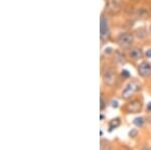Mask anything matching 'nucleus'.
Returning a JSON list of instances; mask_svg holds the SVG:
<instances>
[{
	"label": "nucleus",
	"mask_w": 151,
	"mask_h": 150,
	"mask_svg": "<svg viewBox=\"0 0 151 150\" xmlns=\"http://www.w3.org/2000/svg\"><path fill=\"white\" fill-rule=\"evenodd\" d=\"M101 79L102 85L106 89H115L122 83V79L120 77V72L118 67L106 60V62H102L101 66Z\"/></svg>",
	"instance_id": "nucleus-1"
},
{
	"label": "nucleus",
	"mask_w": 151,
	"mask_h": 150,
	"mask_svg": "<svg viewBox=\"0 0 151 150\" xmlns=\"http://www.w3.org/2000/svg\"><path fill=\"white\" fill-rule=\"evenodd\" d=\"M143 90V84L141 83L140 79L131 78L125 82L122 90L120 92L119 98L123 101H127L134 98L137 95H140Z\"/></svg>",
	"instance_id": "nucleus-2"
},
{
	"label": "nucleus",
	"mask_w": 151,
	"mask_h": 150,
	"mask_svg": "<svg viewBox=\"0 0 151 150\" xmlns=\"http://www.w3.org/2000/svg\"><path fill=\"white\" fill-rule=\"evenodd\" d=\"M145 104H144V98L141 95H137L130 100L124 101V104L121 105V112L124 115H135L140 114L144 110Z\"/></svg>",
	"instance_id": "nucleus-3"
},
{
	"label": "nucleus",
	"mask_w": 151,
	"mask_h": 150,
	"mask_svg": "<svg viewBox=\"0 0 151 150\" xmlns=\"http://www.w3.org/2000/svg\"><path fill=\"white\" fill-rule=\"evenodd\" d=\"M112 39V24L111 16H109L104 10L101 12L100 16V42L101 47L108 44Z\"/></svg>",
	"instance_id": "nucleus-4"
},
{
	"label": "nucleus",
	"mask_w": 151,
	"mask_h": 150,
	"mask_svg": "<svg viewBox=\"0 0 151 150\" xmlns=\"http://www.w3.org/2000/svg\"><path fill=\"white\" fill-rule=\"evenodd\" d=\"M114 43L116 44L117 48L123 52H127L129 48H131L137 42L132 30H123L115 36Z\"/></svg>",
	"instance_id": "nucleus-5"
},
{
	"label": "nucleus",
	"mask_w": 151,
	"mask_h": 150,
	"mask_svg": "<svg viewBox=\"0 0 151 150\" xmlns=\"http://www.w3.org/2000/svg\"><path fill=\"white\" fill-rule=\"evenodd\" d=\"M105 8L103 10L109 16H117L122 13L126 8L125 0H105Z\"/></svg>",
	"instance_id": "nucleus-6"
},
{
	"label": "nucleus",
	"mask_w": 151,
	"mask_h": 150,
	"mask_svg": "<svg viewBox=\"0 0 151 150\" xmlns=\"http://www.w3.org/2000/svg\"><path fill=\"white\" fill-rule=\"evenodd\" d=\"M125 52L129 62L133 64L134 66H137L138 62L144 60V45L140 43H136Z\"/></svg>",
	"instance_id": "nucleus-7"
},
{
	"label": "nucleus",
	"mask_w": 151,
	"mask_h": 150,
	"mask_svg": "<svg viewBox=\"0 0 151 150\" xmlns=\"http://www.w3.org/2000/svg\"><path fill=\"white\" fill-rule=\"evenodd\" d=\"M136 72L139 79L148 81L151 79V60H143L136 66Z\"/></svg>",
	"instance_id": "nucleus-8"
},
{
	"label": "nucleus",
	"mask_w": 151,
	"mask_h": 150,
	"mask_svg": "<svg viewBox=\"0 0 151 150\" xmlns=\"http://www.w3.org/2000/svg\"><path fill=\"white\" fill-rule=\"evenodd\" d=\"M132 31L134 33V36H135L136 42L140 43V44H144V43L147 42V40L149 39L147 25L138 26V27L134 28Z\"/></svg>",
	"instance_id": "nucleus-9"
},
{
	"label": "nucleus",
	"mask_w": 151,
	"mask_h": 150,
	"mask_svg": "<svg viewBox=\"0 0 151 150\" xmlns=\"http://www.w3.org/2000/svg\"><path fill=\"white\" fill-rule=\"evenodd\" d=\"M122 124V119L120 117H115L113 119H111L108 122V132L111 133L114 130H116L117 128H119Z\"/></svg>",
	"instance_id": "nucleus-10"
},
{
	"label": "nucleus",
	"mask_w": 151,
	"mask_h": 150,
	"mask_svg": "<svg viewBox=\"0 0 151 150\" xmlns=\"http://www.w3.org/2000/svg\"><path fill=\"white\" fill-rule=\"evenodd\" d=\"M133 125L138 129H141L147 124V117H144V116H137L135 117L132 121Z\"/></svg>",
	"instance_id": "nucleus-11"
},
{
	"label": "nucleus",
	"mask_w": 151,
	"mask_h": 150,
	"mask_svg": "<svg viewBox=\"0 0 151 150\" xmlns=\"http://www.w3.org/2000/svg\"><path fill=\"white\" fill-rule=\"evenodd\" d=\"M109 103H110V101L107 98V95L103 91H101V95H100V110H101V112H104L106 110L109 106Z\"/></svg>",
	"instance_id": "nucleus-12"
},
{
	"label": "nucleus",
	"mask_w": 151,
	"mask_h": 150,
	"mask_svg": "<svg viewBox=\"0 0 151 150\" xmlns=\"http://www.w3.org/2000/svg\"><path fill=\"white\" fill-rule=\"evenodd\" d=\"M120 77H121V79H122L123 82H126V81H128L129 79L132 78L130 71H128L127 69H122V70H121V71H120Z\"/></svg>",
	"instance_id": "nucleus-13"
},
{
	"label": "nucleus",
	"mask_w": 151,
	"mask_h": 150,
	"mask_svg": "<svg viewBox=\"0 0 151 150\" xmlns=\"http://www.w3.org/2000/svg\"><path fill=\"white\" fill-rule=\"evenodd\" d=\"M100 150H112L111 143L106 139H101V143H100Z\"/></svg>",
	"instance_id": "nucleus-14"
},
{
	"label": "nucleus",
	"mask_w": 151,
	"mask_h": 150,
	"mask_svg": "<svg viewBox=\"0 0 151 150\" xmlns=\"http://www.w3.org/2000/svg\"><path fill=\"white\" fill-rule=\"evenodd\" d=\"M144 60H151V47H144Z\"/></svg>",
	"instance_id": "nucleus-15"
},
{
	"label": "nucleus",
	"mask_w": 151,
	"mask_h": 150,
	"mask_svg": "<svg viewBox=\"0 0 151 150\" xmlns=\"http://www.w3.org/2000/svg\"><path fill=\"white\" fill-rule=\"evenodd\" d=\"M138 134H139V131H138L137 128H132V129L128 132V136L130 137V138H132V139L138 137Z\"/></svg>",
	"instance_id": "nucleus-16"
},
{
	"label": "nucleus",
	"mask_w": 151,
	"mask_h": 150,
	"mask_svg": "<svg viewBox=\"0 0 151 150\" xmlns=\"http://www.w3.org/2000/svg\"><path fill=\"white\" fill-rule=\"evenodd\" d=\"M109 105H110L113 109H118V108L121 107L118 99H112V100L110 101V103H109Z\"/></svg>",
	"instance_id": "nucleus-17"
},
{
	"label": "nucleus",
	"mask_w": 151,
	"mask_h": 150,
	"mask_svg": "<svg viewBox=\"0 0 151 150\" xmlns=\"http://www.w3.org/2000/svg\"><path fill=\"white\" fill-rule=\"evenodd\" d=\"M144 111L147 115H151V101H149L147 104H145Z\"/></svg>",
	"instance_id": "nucleus-18"
},
{
	"label": "nucleus",
	"mask_w": 151,
	"mask_h": 150,
	"mask_svg": "<svg viewBox=\"0 0 151 150\" xmlns=\"http://www.w3.org/2000/svg\"><path fill=\"white\" fill-rule=\"evenodd\" d=\"M146 7H147L148 13H149V16L151 17V0H147L146 2Z\"/></svg>",
	"instance_id": "nucleus-19"
},
{
	"label": "nucleus",
	"mask_w": 151,
	"mask_h": 150,
	"mask_svg": "<svg viewBox=\"0 0 151 150\" xmlns=\"http://www.w3.org/2000/svg\"><path fill=\"white\" fill-rule=\"evenodd\" d=\"M147 29H148V34H149V39H151V20L147 24Z\"/></svg>",
	"instance_id": "nucleus-20"
},
{
	"label": "nucleus",
	"mask_w": 151,
	"mask_h": 150,
	"mask_svg": "<svg viewBox=\"0 0 151 150\" xmlns=\"http://www.w3.org/2000/svg\"><path fill=\"white\" fill-rule=\"evenodd\" d=\"M129 2H130L131 4H139L142 0H128Z\"/></svg>",
	"instance_id": "nucleus-21"
},
{
	"label": "nucleus",
	"mask_w": 151,
	"mask_h": 150,
	"mask_svg": "<svg viewBox=\"0 0 151 150\" xmlns=\"http://www.w3.org/2000/svg\"><path fill=\"white\" fill-rule=\"evenodd\" d=\"M147 124L151 127V115H147Z\"/></svg>",
	"instance_id": "nucleus-22"
},
{
	"label": "nucleus",
	"mask_w": 151,
	"mask_h": 150,
	"mask_svg": "<svg viewBox=\"0 0 151 150\" xmlns=\"http://www.w3.org/2000/svg\"><path fill=\"white\" fill-rule=\"evenodd\" d=\"M140 150H151V147L150 146H144V147H142Z\"/></svg>",
	"instance_id": "nucleus-23"
},
{
	"label": "nucleus",
	"mask_w": 151,
	"mask_h": 150,
	"mask_svg": "<svg viewBox=\"0 0 151 150\" xmlns=\"http://www.w3.org/2000/svg\"><path fill=\"white\" fill-rule=\"evenodd\" d=\"M100 118H101V121H104L105 116H104V114H103V112H102V113H101V115H100Z\"/></svg>",
	"instance_id": "nucleus-24"
},
{
	"label": "nucleus",
	"mask_w": 151,
	"mask_h": 150,
	"mask_svg": "<svg viewBox=\"0 0 151 150\" xmlns=\"http://www.w3.org/2000/svg\"><path fill=\"white\" fill-rule=\"evenodd\" d=\"M104 1H105V0H104Z\"/></svg>",
	"instance_id": "nucleus-25"
}]
</instances>
